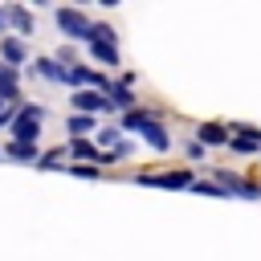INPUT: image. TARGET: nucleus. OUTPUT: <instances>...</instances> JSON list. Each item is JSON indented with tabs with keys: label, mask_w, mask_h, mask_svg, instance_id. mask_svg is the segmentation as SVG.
<instances>
[{
	"label": "nucleus",
	"mask_w": 261,
	"mask_h": 261,
	"mask_svg": "<svg viewBox=\"0 0 261 261\" xmlns=\"http://www.w3.org/2000/svg\"><path fill=\"white\" fill-rule=\"evenodd\" d=\"M4 57L8 61H24V45L20 41H4Z\"/></svg>",
	"instance_id": "1a4fd4ad"
},
{
	"label": "nucleus",
	"mask_w": 261,
	"mask_h": 261,
	"mask_svg": "<svg viewBox=\"0 0 261 261\" xmlns=\"http://www.w3.org/2000/svg\"><path fill=\"white\" fill-rule=\"evenodd\" d=\"M16 98V69H0V102Z\"/></svg>",
	"instance_id": "0eeeda50"
},
{
	"label": "nucleus",
	"mask_w": 261,
	"mask_h": 261,
	"mask_svg": "<svg viewBox=\"0 0 261 261\" xmlns=\"http://www.w3.org/2000/svg\"><path fill=\"white\" fill-rule=\"evenodd\" d=\"M8 155H12V159H33V147H24V143H12V147H8Z\"/></svg>",
	"instance_id": "9b49d317"
},
{
	"label": "nucleus",
	"mask_w": 261,
	"mask_h": 261,
	"mask_svg": "<svg viewBox=\"0 0 261 261\" xmlns=\"http://www.w3.org/2000/svg\"><path fill=\"white\" fill-rule=\"evenodd\" d=\"M41 77H53V82H65V69H61L57 61H49V57H45V61H41Z\"/></svg>",
	"instance_id": "6e6552de"
},
{
	"label": "nucleus",
	"mask_w": 261,
	"mask_h": 261,
	"mask_svg": "<svg viewBox=\"0 0 261 261\" xmlns=\"http://www.w3.org/2000/svg\"><path fill=\"white\" fill-rule=\"evenodd\" d=\"M86 41H90V49H94V57H98V61L118 65V49H114V41H110V37H86Z\"/></svg>",
	"instance_id": "20e7f679"
},
{
	"label": "nucleus",
	"mask_w": 261,
	"mask_h": 261,
	"mask_svg": "<svg viewBox=\"0 0 261 261\" xmlns=\"http://www.w3.org/2000/svg\"><path fill=\"white\" fill-rule=\"evenodd\" d=\"M8 16H12V24H16V29H29V12H24V8H12Z\"/></svg>",
	"instance_id": "f8f14e48"
},
{
	"label": "nucleus",
	"mask_w": 261,
	"mask_h": 261,
	"mask_svg": "<svg viewBox=\"0 0 261 261\" xmlns=\"http://www.w3.org/2000/svg\"><path fill=\"white\" fill-rule=\"evenodd\" d=\"M122 126H135V130H139L155 151H167V135H163V126H159V122H151V118H143V114H126V118H122Z\"/></svg>",
	"instance_id": "f257e3e1"
},
{
	"label": "nucleus",
	"mask_w": 261,
	"mask_h": 261,
	"mask_svg": "<svg viewBox=\"0 0 261 261\" xmlns=\"http://www.w3.org/2000/svg\"><path fill=\"white\" fill-rule=\"evenodd\" d=\"M143 184H163V188H184L188 175L184 171H167V175H143Z\"/></svg>",
	"instance_id": "39448f33"
},
{
	"label": "nucleus",
	"mask_w": 261,
	"mask_h": 261,
	"mask_svg": "<svg viewBox=\"0 0 261 261\" xmlns=\"http://www.w3.org/2000/svg\"><path fill=\"white\" fill-rule=\"evenodd\" d=\"M200 139H204V143H224V130H220V126H204Z\"/></svg>",
	"instance_id": "9d476101"
},
{
	"label": "nucleus",
	"mask_w": 261,
	"mask_h": 261,
	"mask_svg": "<svg viewBox=\"0 0 261 261\" xmlns=\"http://www.w3.org/2000/svg\"><path fill=\"white\" fill-rule=\"evenodd\" d=\"M37 122H41V110H37V106H24V110L16 114V122H12V135H16V143L33 147V139H37Z\"/></svg>",
	"instance_id": "f03ea898"
},
{
	"label": "nucleus",
	"mask_w": 261,
	"mask_h": 261,
	"mask_svg": "<svg viewBox=\"0 0 261 261\" xmlns=\"http://www.w3.org/2000/svg\"><path fill=\"white\" fill-rule=\"evenodd\" d=\"M57 24H61L65 37H86L90 33V24H86V16L77 8H57Z\"/></svg>",
	"instance_id": "7ed1b4c3"
},
{
	"label": "nucleus",
	"mask_w": 261,
	"mask_h": 261,
	"mask_svg": "<svg viewBox=\"0 0 261 261\" xmlns=\"http://www.w3.org/2000/svg\"><path fill=\"white\" fill-rule=\"evenodd\" d=\"M73 102H77V110H102V106H106V98H102V94H94V90H86V94H77Z\"/></svg>",
	"instance_id": "423d86ee"
},
{
	"label": "nucleus",
	"mask_w": 261,
	"mask_h": 261,
	"mask_svg": "<svg viewBox=\"0 0 261 261\" xmlns=\"http://www.w3.org/2000/svg\"><path fill=\"white\" fill-rule=\"evenodd\" d=\"M110 102H114V106H130V102H135V98H130V94H126V90H110Z\"/></svg>",
	"instance_id": "ddd939ff"
},
{
	"label": "nucleus",
	"mask_w": 261,
	"mask_h": 261,
	"mask_svg": "<svg viewBox=\"0 0 261 261\" xmlns=\"http://www.w3.org/2000/svg\"><path fill=\"white\" fill-rule=\"evenodd\" d=\"M90 126H94V122H90V118H86V114H82V118H73V122H69V130H77V135H82V130H90Z\"/></svg>",
	"instance_id": "4468645a"
}]
</instances>
